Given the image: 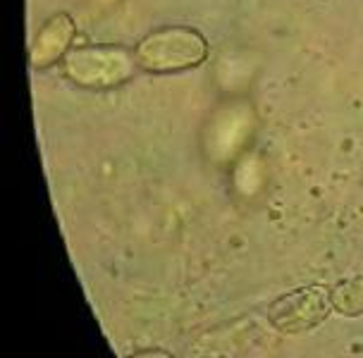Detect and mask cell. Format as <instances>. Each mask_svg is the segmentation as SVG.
<instances>
[{
  "instance_id": "1",
  "label": "cell",
  "mask_w": 363,
  "mask_h": 358,
  "mask_svg": "<svg viewBox=\"0 0 363 358\" xmlns=\"http://www.w3.org/2000/svg\"><path fill=\"white\" fill-rule=\"evenodd\" d=\"M136 65L151 74H172L199 67L208 57V41L189 27H163L151 31L134 50Z\"/></svg>"
},
{
  "instance_id": "2",
  "label": "cell",
  "mask_w": 363,
  "mask_h": 358,
  "mask_svg": "<svg viewBox=\"0 0 363 358\" xmlns=\"http://www.w3.org/2000/svg\"><path fill=\"white\" fill-rule=\"evenodd\" d=\"M65 74L86 89H110L125 84L134 72L136 55L120 45H84L69 50Z\"/></svg>"
},
{
  "instance_id": "3",
  "label": "cell",
  "mask_w": 363,
  "mask_h": 358,
  "mask_svg": "<svg viewBox=\"0 0 363 358\" xmlns=\"http://www.w3.org/2000/svg\"><path fill=\"white\" fill-rule=\"evenodd\" d=\"M74 22L69 15L65 12H57L43 24L41 31L34 38V45H31V65L36 69L50 67L53 62L60 60L62 55L69 53V43L74 38Z\"/></svg>"
}]
</instances>
